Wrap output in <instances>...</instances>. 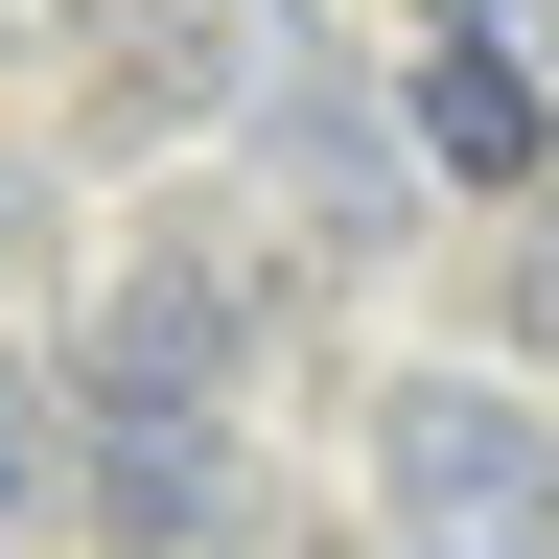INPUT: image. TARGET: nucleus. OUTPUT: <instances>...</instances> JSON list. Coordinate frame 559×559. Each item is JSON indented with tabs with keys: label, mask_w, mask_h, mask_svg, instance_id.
Wrapping results in <instances>:
<instances>
[{
	"label": "nucleus",
	"mask_w": 559,
	"mask_h": 559,
	"mask_svg": "<svg viewBox=\"0 0 559 559\" xmlns=\"http://www.w3.org/2000/svg\"><path fill=\"white\" fill-rule=\"evenodd\" d=\"M373 513H396V536H466V559L559 536V419H536L513 373H396V396H373Z\"/></svg>",
	"instance_id": "1"
},
{
	"label": "nucleus",
	"mask_w": 559,
	"mask_h": 559,
	"mask_svg": "<svg viewBox=\"0 0 559 559\" xmlns=\"http://www.w3.org/2000/svg\"><path fill=\"white\" fill-rule=\"evenodd\" d=\"M70 536H257V466H234V419L70 396Z\"/></svg>",
	"instance_id": "2"
},
{
	"label": "nucleus",
	"mask_w": 559,
	"mask_h": 559,
	"mask_svg": "<svg viewBox=\"0 0 559 559\" xmlns=\"http://www.w3.org/2000/svg\"><path fill=\"white\" fill-rule=\"evenodd\" d=\"M234 373H257V304L210 257H140L94 304V349H70V396H140V419H234Z\"/></svg>",
	"instance_id": "3"
},
{
	"label": "nucleus",
	"mask_w": 559,
	"mask_h": 559,
	"mask_svg": "<svg viewBox=\"0 0 559 559\" xmlns=\"http://www.w3.org/2000/svg\"><path fill=\"white\" fill-rule=\"evenodd\" d=\"M396 117H419V164L489 187V210H536V187H559V94H536V47H513V24H443Z\"/></svg>",
	"instance_id": "4"
},
{
	"label": "nucleus",
	"mask_w": 559,
	"mask_h": 559,
	"mask_svg": "<svg viewBox=\"0 0 559 559\" xmlns=\"http://www.w3.org/2000/svg\"><path fill=\"white\" fill-rule=\"evenodd\" d=\"M0 536H70V419L0 373Z\"/></svg>",
	"instance_id": "5"
},
{
	"label": "nucleus",
	"mask_w": 559,
	"mask_h": 559,
	"mask_svg": "<svg viewBox=\"0 0 559 559\" xmlns=\"http://www.w3.org/2000/svg\"><path fill=\"white\" fill-rule=\"evenodd\" d=\"M513 349H559V210L513 234Z\"/></svg>",
	"instance_id": "6"
}]
</instances>
